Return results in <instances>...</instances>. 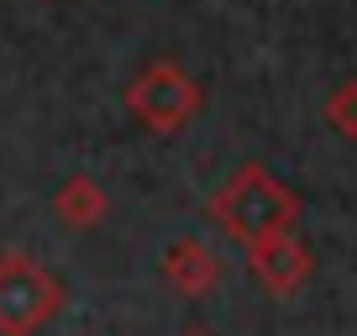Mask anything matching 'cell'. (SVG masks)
Instances as JSON below:
<instances>
[{"label":"cell","mask_w":357,"mask_h":336,"mask_svg":"<svg viewBox=\"0 0 357 336\" xmlns=\"http://www.w3.org/2000/svg\"><path fill=\"white\" fill-rule=\"evenodd\" d=\"M310 268H315V258H310V247H305L294 231L263 236V242L247 247V273H252L273 300H289L294 289H305Z\"/></svg>","instance_id":"4"},{"label":"cell","mask_w":357,"mask_h":336,"mask_svg":"<svg viewBox=\"0 0 357 336\" xmlns=\"http://www.w3.org/2000/svg\"><path fill=\"white\" fill-rule=\"evenodd\" d=\"M163 284L184 300H205V294L221 284V258L215 247L200 242V236H178V242L163 247Z\"/></svg>","instance_id":"5"},{"label":"cell","mask_w":357,"mask_h":336,"mask_svg":"<svg viewBox=\"0 0 357 336\" xmlns=\"http://www.w3.org/2000/svg\"><path fill=\"white\" fill-rule=\"evenodd\" d=\"M321 116H326V126H331L336 137L357 142V79H342V84H336L331 95H326Z\"/></svg>","instance_id":"7"},{"label":"cell","mask_w":357,"mask_h":336,"mask_svg":"<svg viewBox=\"0 0 357 336\" xmlns=\"http://www.w3.org/2000/svg\"><path fill=\"white\" fill-rule=\"evenodd\" d=\"M190 336H205V331H190Z\"/></svg>","instance_id":"8"},{"label":"cell","mask_w":357,"mask_h":336,"mask_svg":"<svg viewBox=\"0 0 357 336\" xmlns=\"http://www.w3.org/2000/svg\"><path fill=\"white\" fill-rule=\"evenodd\" d=\"M211 221L221 226L231 242L252 247V242H263V236L294 231V221H300V194L284 179H273L263 163H242L231 179L211 194Z\"/></svg>","instance_id":"1"},{"label":"cell","mask_w":357,"mask_h":336,"mask_svg":"<svg viewBox=\"0 0 357 336\" xmlns=\"http://www.w3.org/2000/svg\"><path fill=\"white\" fill-rule=\"evenodd\" d=\"M53 215L68 226V231H95V226L111 215V194L89 179V174H68V179L53 190Z\"/></svg>","instance_id":"6"},{"label":"cell","mask_w":357,"mask_h":336,"mask_svg":"<svg viewBox=\"0 0 357 336\" xmlns=\"http://www.w3.org/2000/svg\"><path fill=\"white\" fill-rule=\"evenodd\" d=\"M200 105H205L200 79L184 74L178 63H168V58L147 63L142 74L126 84V111H132L153 137H174V132H184V126L200 116Z\"/></svg>","instance_id":"3"},{"label":"cell","mask_w":357,"mask_h":336,"mask_svg":"<svg viewBox=\"0 0 357 336\" xmlns=\"http://www.w3.org/2000/svg\"><path fill=\"white\" fill-rule=\"evenodd\" d=\"M63 305V284L22 247L0 252V336H37Z\"/></svg>","instance_id":"2"}]
</instances>
